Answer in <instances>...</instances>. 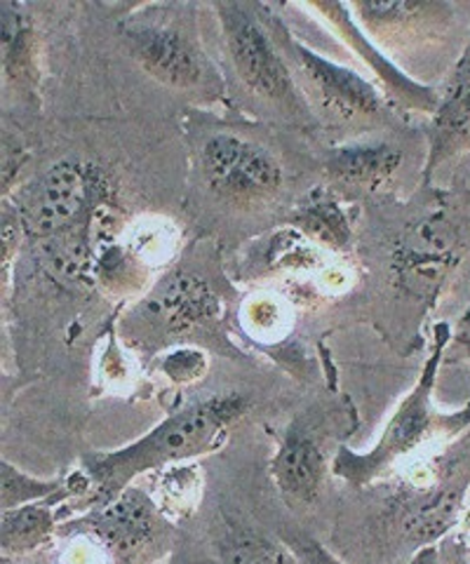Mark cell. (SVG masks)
<instances>
[{"label":"cell","mask_w":470,"mask_h":564,"mask_svg":"<svg viewBox=\"0 0 470 564\" xmlns=\"http://www.w3.org/2000/svg\"><path fill=\"white\" fill-rule=\"evenodd\" d=\"M248 410L250 400L238 393L212 395L172 414L159 429L123 449L83 456V501L90 508L103 506L142 473L219 449Z\"/></svg>","instance_id":"cell-1"},{"label":"cell","mask_w":470,"mask_h":564,"mask_svg":"<svg viewBox=\"0 0 470 564\" xmlns=\"http://www.w3.org/2000/svg\"><path fill=\"white\" fill-rule=\"evenodd\" d=\"M451 341V329L447 323L435 327V341H433V352L428 362L424 365V372L412 388V393L407 400L400 404V410L393 414L391 423L386 426L384 435H381L379 443L370 454H353L351 449L339 447V454L335 458V473L339 478L348 480L356 487L368 485L376 480L381 473H384L389 466H393L397 458L407 456L414 452L422 443H426L428 435L433 431H438L442 426L451 431H463L470 423V404L459 412L445 419H435L433 408H430V393L435 386V375H438V367L442 362V352Z\"/></svg>","instance_id":"cell-2"},{"label":"cell","mask_w":470,"mask_h":564,"mask_svg":"<svg viewBox=\"0 0 470 564\" xmlns=\"http://www.w3.org/2000/svg\"><path fill=\"white\" fill-rule=\"evenodd\" d=\"M64 534L92 536L113 564H159L172 549L174 529L146 491L128 487L109 503L66 522Z\"/></svg>","instance_id":"cell-3"},{"label":"cell","mask_w":470,"mask_h":564,"mask_svg":"<svg viewBox=\"0 0 470 564\" xmlns=\"http://www.w3.org/2000/svg\"><path fill=\"white\" fill-rule=\"evenodd\" d=\"M470 487V437L440 462L424 470V480L412 482L397 501V529L416 551L433 545L461 520Z\"/></svg>","instance_id":"cell-4"},{"label":"cell","mask_w":470,"mask_h":564,"mask_svg":"<svg viewBox=\"0 0 470 564\" xmlns=\"http://www.w3.org/2000/svg\"><path fill=\"white\" fill-rule=\"evenodd\" d=\"M217 12L226 50H229L240 80L259 99L304 116L306 104L297 93L292 68L271 41V33L256 20V14L240 3H219Z\"/></svg>","instance_id":"cell-5"},{"label":"cell","mask_w":470,"mask_h":564,"mask_svg":"<svg viewBox=\"0 0 470 564\" xmlns=\"http://www.w3.org/2000/svg\"><path fill=\"white\" fill-rule=\"evenodd\" d=\"M463 252V226L455 212L438 207L412 221L393 250L400 285L416 299L433 302Z\"/></svg>","instance_id":"cell-6"},{"label":"cell","mask_w":470,"mask_h":564,"mask_svg":"<svg viewBox=\"0 0 470 564\" xmlns=\"http://www.w3.org/2000/svg\"><path fill=\"white\" fill-rule=\"evenodd\" d=\"M283 39L285 41L281 43L289 52L292 62L297 64L308 95L316 99L325 116L346 122V126H374L386 118V104L368 80L339 64L327 62L285 33Z\"/></svg>","instance_id":"cell-7"},{"label":"cell","mask_w":470,"mask_h":564,"mask_svg":"<svg viewBox=\"0 0 470 564\" xmlns=\"http://www.w3.org/2000/svg\"><path fill=\"white\" fill-rule=\"evenodd\" d=\"M200 165L207 184L238 203L269 198L283 184V167L264 147L229 132L205 141Z\"/></svg>","instance_id":"cell-8"},{"label":"cell","mask_w":470,"mask_h":564,"mask_svg":"<svg viewBox=\"0 0 470 564\" xmlns=\"http://www.w3.org/2000/svg\"><path fill=\"white\" fill-rule=\"evenodd\" d=\"M90 176L85 165L62 161L33 182L20 198L17 215L24 234L33 238H57L72 226L87 205Z\"/></svg>","instance_id":"cell-9"},{"label":"cell","mask_w":470,"mask_h":564,"mask_svg":"<svg viewBox=\"0 0 470 564\" xmlns=\"http://www.w3.org/2000/svg\"><path fill=\"white\" fill-rule=\"evenodd\" d=\"M323 429L320 416H299L287 429L273 458V480L289 506H308L323 489L329 466Z\"/></svg>","instance_id":"cell-10"},{"label":"cell","mask_w":470,"mask_h":564,"mask_svg":"<svg viewBox=\"0 0 470 564\" xmlns=\"http://www.w3.org/2000/svg\"><path fill=\"white\" fill-rule=\"evenodd\" d=\"M134 57L149 74L170 87H196L205 74V59L194 35L172 22H142L125 29Z\"/></svg>","instance_id":"cell-11"},{"label":"cell","mask_w":470,"mask_h":564,"mask_svg":"<svg viewBox=\"0 0 470 564\" xmlns=\"http://www.w3.org/2000/svg\"><path fill=\"white\" fill-rule=\"evenodd\" d=\"M144 325L155 334H184L210 323L219 313L217 296L196 275L177 273L165 280L142 306Z\"/></svg>","instance_id":"cell-12"},{"label":"cell","mask_w":470,"mask_h":564,"mask_svg":"<svg viewBox=\"0 0 470 564\" xmlns=\"http://www.w3.org/2000/svg\"><path fill=\"white\" fill-rule=\"evenodd\" d=\"M470 149V41L461 59L451 68L438 109L430 122V149L426 174Z\"/></svg>","instance_id":"cell-13"},{"label":"cell","mask_w":470,"mask_h":564,"mask_svg":"<svg viewBox=\"0 0 470 564\" xmlns=\"http://www.w3.org/2000/svg\"><path fill=\"white\" fill-rule=\"evenodd\" d=\"M74 497L68 480L62 491L39 503H26L3 513V529H0V543H3V557H22L36 553L52 541L55 534V508Z\"/></svg>","instance_id":"cell-14"},{"label":"cell","mask_w":470,"mask_h":564,"mask_svg":"<svg viewBox=\"0 0 470 564\" xmlns=\"http://www.w3.org/2000/svg\"><path fill=\"white\" fill-rule=\"evenodd\" d=\"M353 10L360 14L374 35L379 39H403L414 31H428L435 26H445L451 17L449 3H412V0H397V3H358Z\"/></svg>","instance_id":"cell-15"},{"label":"cell","mask_w":470,"mask_h":564,"mask_svg":"<svg viewBox=\"0 0 470 564\" xmlns=\"http://www.w3.org/2000/svg\"><path fill=\"white\" fill-rule=\"evenodd\" d=\"M403 155L389 144H362L337 149L329 158V174L341 184L379 188L397 172Z\"/></svg>","instance_id":"cell-16"},{"label":"cell","mask_w":470,"mask_h":564,"mask_svg":"<svg viewBox=\"0 0 470 564\" xmlns=\"http://www.w3.org/2000/svg\"><path fill=\"white\" fill-rule=\"evenodd\" d=\"M3 70L14 85L33 78V26L20 6L3 3Z\"/></svg>","instance_id":"cell-17"},{"label":"cell","mask_w":470,"mask_h":564,"mask_svg":"<svg viewBox=\"0 0 470 564\" xmlns=\"http://www.w3.org/2000/svg\"><path fill=\"white\" fill-rule=\"evenodd\" d=\"M221 564H294L289 553L250 529H231L219 545Z\"/></svg>","instance_id":"cell-18"},{"label":"cell","mask_w":470,"mask_h":564,"mask_svg":"<svg viewBox=\"0 0 470 564\" xmlns=\"http://www.w3.org/2000/svg\"><path fill=\"white\" fill-rule=\"evenodd\" d=\"M297 224L313 238L332 247H343L351 238V228H348L341 207L327 196H313L302 205L297 212Z\"/></svg>","instance_id":"cell-19"},{"label":"cell","mask_w":470,"mask_h":564,"mask_svg":"<svg viewBox=\"0 0 470 564\" xmlns=\"http://www.w3.org/2000/svg\"><path fill=\"white\" fill-rule=\"evenodd\" d=\"M3 489H0V499H3V513L14 508H22L26 503H39L50 497H55L57 491L64 489L66 482L62 480H36L29 478L22 470H17L8 462H3Z\"/></svg>","instance_id":"cell-20"},{"label":"cell","mask_w":470,"mask_h":564,"mask_svg":"<svg viewBox=\"0 0 470 564\" xmlns=\"http://www.w3.org/2000/svg\"><path fill=\"white\" fill-rule=\"evenodd\" d=\"M20 231H24L22 219L17 215V207H8L3 209V261L8 263L14 254L17 247H20Z\"/></svg>","instance_id":"cell-21"},{"label":"cell","mask_w":470,"mask_h":564,"mask_svg":"<svg viewBox=\"0 0 470 564\" xmlns=\"http://www.w3.org/2000/svg\"><path fill=\"white\" fill-rule=\"evenodd\" d=\"M451 341L461 346L466 356H470V308L461 315V321L457 325V332H455V337H451Z\"/></svg>","instance_id":"cell-22"},{"label":"cell","mask_w":470,"mask_h":564,"mask_svg":"<svg viewBox=\"0 0 470 564\" xmlns=\"http://www.w3.org/2000/svg\"><path fill=\"white\" fill-rule=\"evenodd\" d=\"M459 551H463V560L470 564V508L459 520Z\"/></svg>","instance_id":"cell-23"},{"label":"cell","mask_w":470,"mask_h":564,"mask_svg":"<svg viewBox=\"0 0 470 564\" xmlns=\"http://www.w3.org/2000/svg\"><path fill=\"white\" fill-rule=\"evenodd\" d=\"M407 564H440V549L438 545H426L414 553V557Z\"/></svg>","instance_id":"cell-24"},{"label":"cell","mask_w":470,"mask_h":564,"mask_svg":"<svg viewBox=\"0 0 470 564\" xmlns=\"http://www.w3.org/2000/svg\"><path fill=\"white\" fill-rule=\"evenodd\" d=\"M36 564H45V562H36Z\"/></svg>","instance_id":"cell-25"}]
</instances>
